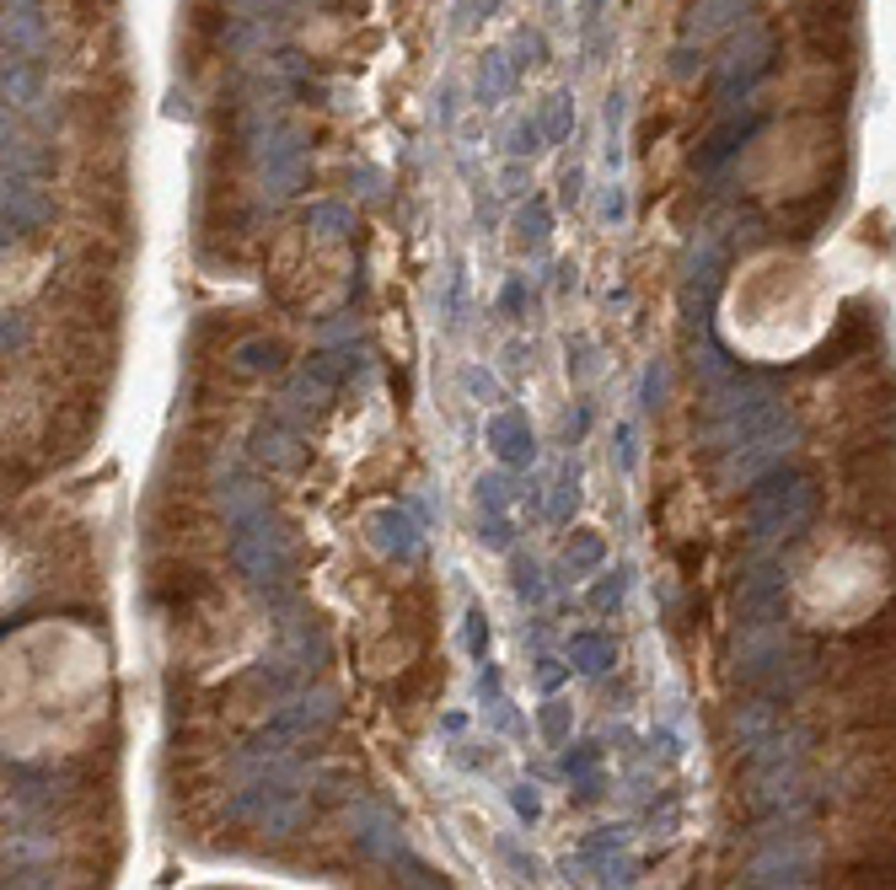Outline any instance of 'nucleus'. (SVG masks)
Returning a JSON list of instances; mask_svg holds the SVG:
<instances>
[{
  "mask_svg": "<svg viewBox=\"0 0 896 890\" xmlns=\"http://www.w3.org/2000/svg\"><path fill=\"white\" fill-rule=\"evenodd\" d=\"M6 697H11L17 740L65 746L102 708V665L71 633H33L28 644H17V660L6 665Z\"/></svg>",
  "mask_w": 896,
  "mask_h": 890,
  "instance_id": "f257e3e1",
  "label": "nucleus"
}]
</instances>
